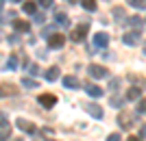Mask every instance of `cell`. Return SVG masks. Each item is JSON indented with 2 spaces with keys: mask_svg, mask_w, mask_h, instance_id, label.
Masks as SVG:
<instances>
[{
  "mask_svg": "<svg viewBox=\"0 0 146 141\" xmlns=\"http://www.w3.org/2000/svg\"><path fill=\"white\" fill-rule=\"evenodd\" d=\"M29 74H33V76H39L42 72H39V68H37L35 63H31V65H29Z\"/></svg>",
  "mask_w": 146,
  "mask_h": 141,
  "instance_id": "cell-27",
  "label": "cell"
},
{
  "mask_svg": "<svg viewBox=\"0 0 146 141\" xmlns=\"http://www.w3.org/2000/svg\"><path fill=\"white\" fill-rule=\"evenodd\" d=\"M107 141H122V139H120V135H116V132H113V135L107 137Z\"/></svg>",
  "mask_w": 146,
  "mask_h": 141,
  "instance_id": "cell-33",
  "label": "cell"
},
{
  "mask_svg": "<svg viewBox=\"0 0 146 141\" xmlns=\"http://www.w3.org/2000/svg\"><path fill=\"white\" fill-rule=\"evenodd\" d=\"M122 41L127 43V46H137V43H140V33H137V31H133V33H124Z\"/></svg>",
  "mask_w": 146,
  "mask_h": 141,
  "instance_id": "cell-7",
  "label": "cell"
},
{
  "mask_svg": "<svg viewBox=\"0 0 146 141\" xmlns=\"http://www.w3.org/2000/svg\"><path fill=\"white\" fill-rule=\"evenodd\" d=\"M129 5H133L137 7V9H146V0H127Z\"/></svg>",
  "mask_w": 146,
  "mask_h": 141,
  "instance_id": "cell-23",
  "label": "cell"
},
{
  "mask_svg": "<svg viewBox=\"0 0 146 141\" xmlns=\"http://www.w3.org/2000/svg\"><path fill=\"white\" fill-rule=\"evenodd\" d=\"M15 124H18V128H20V130H24V132H35V126H33L29 119H24V117H20Z\"/></svg>",
  "mask_w": 146,
  "mask_h": 141,
  "instance_id": "cell-11",
  "label": "cell"
},
{
  "mask_svg": "<svg viewBox=\"0 0 146 141\" xmlns=\"http://www.w3.org/2000/svg\"><path fill=\"white\" fill-rule=\"evenodd\" d=\"M22 85H24L26 89H37V80H33V78H29V76H24V78H22Z\"/></svg>",
  "mask_w": 146,
  "mask_h": 141,
  "instance_id": "cell-19",
  "label": "cell"
},
{
  "mask_svg": "<svg viewBox=\"0 0 146 141\" xmlns=\"http://www.w3.org/2000/svg\"><path fill=\"white\" fill-rule=\"evenodd\" d=\"M87 31H90V26H87V22H85V24H81V26H76V28H74L70 39H72V41H76V43L83 41V39H85V35H87Z\"/></svg>",
  "mask_w": 146,
  "mask_h": 141,
  "instance_id": "cell-3",
  "label": "cell"
},
{
  "mask_svg": "<svg viewBox=\"0 0 146 141\" xmlns=\"http://www.w3.org/2000/svg\"><path fill=\"white\" fill-rule=\"evenodd\" d=\"M111 104H116V106H120V104H122V100H120V98H116V96H113V98H111Z\"/></svg>",
  "mask_w": 146,
  "mask_h": 141,
  "instance_id": "cell-34",
  "label": "cell"
},
{
  "mask_svg": "<svg viewBox=\"0 0 146 141\" xmlns=\"http://www.w3.org/2000/svg\"><path fill=\"white\" fill-rule=\"evenodd\" d=\"M63 85L68 87V89H79V78L76 76H63Z\"/></svg>",
  "mask_w": 146,
  "mask_h": 141,
  "instance_id": "cell-14",
  "label": "cell"
},
{
  "mask_svg": "<svg viewBox=\"0 0 146 141\" xmlns=\"http://www.w3.org/2000/svg\"><path fill=\"white\" fill-rule=\"evenodd\" d=\"M129 24H133L135 28H140V26H142V18H137V15H133V18H129Z\"/></svg>",
  "mask_w": 146,
  "mask_h": 141,
  "instance_id": "cell-25",
  "label": "cell"
},
{
  "mask_svg": "<svg viewBox=\"0 0 146 141\" xmlns=\"http://www.w3.org/2000/svg\"><path fill=\"white\" fill-rule=\"evenodd\" d=\"M9 18H11V20H15V13H13V11H9V13L0 11V22H7V20H9Z\"/></svg>",
  "mask_w": 146,
  "mask_h": 141,
  "instance_id": "cell-22",
  "label": "cell"
},
{
  "mask_svg": "<svg viewBox=\"0 0 146 141\" xmlns=\"http://www.w3.org/2000/svg\"><path fill=\"white\" fill-rule=\"evenodd\" d=\"M142 137H144V139H146V124H144V126H142Z\"/></svg>",
  "mask_w": 146,
  "mask_h": 141,
  "instance_id": "cell-36",
  "label": "cell"
},
{
  "mask_svg": "<svg viewBox=\"0 0 146 141\" xmlns=\"http://www.w3.org/2000/svg\"><path fill=\"white\" fill-rule=\"evenodd\" d=\"M118 124H120V128L129 130V128H131V126L135 124V115H131L129 111H122L120 115H118Z\"/></svg>",
  "mask_w": 146,
  "mask_h": 141,
  "instance_id": "cell-1",
  "label": "cell"
},
{
  "mask_svg": "<svg viewBox=\"0 0 146 141\" xmlns=\"http://www.w3.org/2000/svg\"><path fill=\"white\" fill-rule=\"evenodd\" d=\"M109 43V35L107 33H96L94 35V48H107Z\"/></svg>",
  "mask_w": 146,
  "mask_h": 141,
  "instance_id": "cell-5",
  "label": "cell"
},
{
  "mask_svg": "<svg viewBox=\"0 0 146 141\" xmlns=\"http://www.w3.org/2000/svg\"><path fill=\"white\" fill-rule=\"evenodd\" d=\"M37 5L44 7V9H48V7H52V0H37Z\"/></svg>",
  "mask_w": 146,
  "mask_h": 141,
  "instance_id": "cell-30",
  "label": "cell"
},
{
  "mask_svg": "<svg viewBox=\"0 0 146 141\" xmlns=\"http://www.w3.org/2000/svg\"><path fill=\"white\" fill-rule=\"evenodd\" d=\"M13 141H24V139H13Z\"/></svg>",
  "mask_w": 146,
  "mask_h": 141,
  "instance_id": "cell-38",
  "label": "cell"
},
{
  "mask_svg": "<svg viewBox=\"0 0 146 141\" xmlns=\"http://www.w3.org/2000/svg\"><path fill=\"white\" fill-rule=\"evenodd\" d=\"M13 28L18 33H29L31 31V24L26 22V20H13Z\"/></svg>",
  "mask_w": 146,
  "mask_h": 141,
  "instance_id": "cell-10",
  "label": "cell"
},
{
  "mask_svg": "<svg viewBox=\"0 0 146 141\" xmlns=\"http://www.w3.org/2000/svg\"><path fill=\"white\" fill-rule=\"evenodd\" d=\"M55 20H57V24L63 26V28H68L70 26V20H68V15L63 11H55Z\"/></svg>",
  "mask_w": 146,
  "mask_h": 141,
  "instance_id": "cell-13",
  "label": "cell"
},
{
  "mask_svg": "<svg viewBox=\"0 0 146 141\" xmlns=\"http://www.w3.org/2000/svg\"><path fill=\"white\" fill-rule=\"evenodd\" d=\"M22 11H24V13H29V15H35V13H37L35 2H24V5H22Z\"/></svg>",
  "mask_w": 146,
  "mask_h": 141,
  "instance_id": "cell-17",
  "label": "cell"
},
{
  "mask_svg": "<svg viewBox=\"0 0 146 141\" xmlns=\"http://www.w3.org/2000/svg\"><path fill=\"white\" fill-rule=\"evenodd\" d=\"M118 85H120V80H118V78H111V80H109V89H111V91H116Z\"/></svg>",
  "mask_w": 146,
  "mask_h": 141,
  "instance_id": "cell-29",
  "label": "cell"
},
{
  "mask_svg": "<svg viewBox=\"0 0 146 141\" xmlns=\"http://www.w3.org/2000/svg\"><path fill=\"white\" fill-rule=\"evenodd\" d=\"M33 18H35V22H37V24H44V20H46V15H44V13H35Z\"/></svg>",
  "mask_w": 146,
  "mask_h": 141,
  "instance_id": "cell-31",
  "label": "cell"
},
{
  "mask_svg": "<svg viewBox=\"0 0 146 141\" xmlns=\"http://www.w3.org/2000/svg\"><path fill=\"white\" fill-rule=\"evenodd\" d=\"M142 96V87H131L127 91V100H140Z\"/></svg>",
  "mask_w": 146,
  "mask_h": 141,
  "instance_id": "cell-15",
  "label": "cell"
},
{
  "mask_svg": "<svg viewBox=\"0 0 146 141\" xmlns=\"http://www.w3.org/2000/svg\"><path fill=\"white\" fill-rule=\"evenodd\" d=\"M15 93H18L15 85H11V83H9V85H7V83L0 85V96H15Z\"/></svg>",
  "mask_w": 146,
  "mask_h": 141,
  "instance_id": "cell-12",
  "label": "cell"
},
{
  "mask_svg": "<svg viewBox=\"0 0 146 141\" xmlns=\"http://www.w3.org/2000/svg\"><path fill=\"white\" fill-rule=\"evenodd\" d=\"M5 126H9V119H7V115L0 111V128H5Z\"/></svg>",
  "mask_w": 146,
  "mask_h": 141,
  "instance_id": "cell-28",
  "label": "cell"
},
{
  "mask_svg": "<svg viewBox=\"0 0 146 141\" xmlns=\"http://www.w3.org/2000/svg\"><path fill=\"white\" fill-rule=\"evenodd\" d=\"M87 72H90V76H92V78H96V80L107 78V70H105L103 65H96V63H92L90 68H87Z\"/></svg>",
  "mask_w": 146,
  "mask_h": 141,
  "instance_id": "cell-2",
  "label": "cell"
},
{
  "mask_svg": "<svg viewBox=\"0 0 146 141\" xmlns=\"http://www.w3.org/2000/svg\"><path fill=\"white\" fill-rule=\"evenodd\" d=\"M81 7L85 11H96V0H81Z\"/></svg>",
  "mask_w": 146,
  "mask_h": 141,
  "instance_id": "cell-18",
  "label": "cell"
},
{
  "mask_svg": "<svg viewBox=\"0 0 146 141\" xmlns=\"http://www.w3.org/2000/svg\"><path fill=\"white\" fill-rule=\"evenodd\" d=\"M85 91L90 93L92 98H96V100L103 98V89H100L98 85H94V83H87V85H85Z\"/></svg>",
  "mask_w": 146,
  "mask_h": 141,
  "instance_id": "cell-8",
  "label": "cell"
},
{
  "mask_svg": "<svg viewBox=\"0 0 146 141\" xmlns=\"http://www.w3.org/2000/svg\"><path fill=\"white\" fill-rule=\"evenodd\" d=\"M70 2H72V0H70Z\"/></svg>",
  "mask_w": 146,
  "mask_h": 141,
  "instance_id": "cell-39",
  "label": "cell"
},
{
  "mask_svg": "<svg viewBox=\"0 0 146 141\" xmlns=\"http://www.w3.org/2000/svg\"><path fill=\"white\" fill-rule=\"evenodd\" d=\"M57 78H59V68H48L46 70V80L52 83V80H57Z\"/></svg>",
  "mask_w": 146,
  "mask_h": 141,
  "instance_id": "cell-16",
  "label": "cell"
},
{
  "mask_svg": "<svg viewBox=\"0 0 146 141\" xmlns=\"http://www.w3.org/2000/svg\"><path fill=\"white\" fill-rule=\"evenodd\" d=\"M44 35H48V37H50V35H55V28H52V26H46V28L42 31V37H44Z\"/></svg>",
  "mask_w": 146,
  "mask_h": 141,
  "instance_id": "cell-32",
  "label": "cell"
},
{
  "mask_svg": "<svg viewBox=\"0 0 146 141\" xmlns=\"http://www.w3.org/2000/svg\"><path fill=\"white\" fill-rule=\"evenodd\" d=\"M39 104H42L44 109H52V106L57 104V96H52V93H42V96H39Z\"/></svg>",
  "mask_w": 146,
  "mask_h": 141,
  "instance_id": "cell-4",
  "label": "cell"
},
{
  "mask_svg": "<svg viewBox=\"0 0 146 141\" xmlns=\"http://www.w3.org/2000/svg\"><path fill=\"white\" fill-rule=\"evenodd\" d=\"M7 68H9V70H15V68H18V56H15V54L9 56V61H7Z\"/></svg>",
  "mask_w": 146,
  "mask_h": 141,
  "instance_id": "cell-21",
  "label": "cell"
},
{
  "mask_svg": "<svg viewBox=\"0 0 146 141\" xmlns=\"http://www.w3.org/2000/svg\"><path fill=\"white\" fill-rule=\"evenodd\" d=\"M113 18H118L116 22H122V18H124V9H120V7H116V9H113Z\"/></svg>",
  "mask_w": 146,
  "mask_h": 141,
  "instance_id": "cell-24",
  "label": "cell"
},
{
  "mask_svg": "<svg viewBox=\"0 0 146 141\" xmlns=\"http://www.w3.org/2000/svg\"><path fill=\"white\" fill-rule=\"evenodd\" d=\"M144 54H146V43H144Z\"/></svg>",
  "mask_w": 146,
  "mask_h": 141,
  "instance_id": "cell-37",
  "label": "cell"
},
{
  "mask_svg": "<svg viewBox=\"0 0 146 141\" xmlns=\"http://www.w3.org/2000/svg\"><path fill=\"white\" fill-rule=\"evenodd\" d=\"M127 141H142V139H140V137H129Z\"/></svg>",
  "mask_w": 146,
  "mask_h": 141,
  "instance_id": "cell-35",
  "label": "cell"
},
{
  "mask_svg": "<svg viewBox=\"0 0 146 141\" xmlns=\"http://www.w3.org/2000/svg\"><path fill=\"white\" fill-rule=\"evenodd\" d=\"M137 113H146V98H140V102H137Z\"/></svg>",
  "mask_w": 146,
  "mask_h": 141,
  "instance_id": "cell-26",
  "label": "cell"
},
{
  "mask_svg": "<svg viewBox=\"0 0 146 141\" xmlns=\"http://www.w3.org/2000/svg\"><path fill=\"white\" fill-rule=\"evenodd\" d=\"M63 43H66V37L59 35V33H55V35L48 37V46L50 48H63Z\"/></svg>",
  "mask_w": 146,
  "mask_h": 141,
  "instance_id": "cell-6",
  "label": "cell"
},
{
  "mask_svg": "<svg viewBox=\"0 0 146 141\" xmlns=\"http://www.w3.org/2000/svg\"><path fill=\"white\" fill-rule=\"evenodd\" d=\"M83 106H85V111L90 113L92 117H96V119H100V117H103V109H100L98 104H92V102H90V104H83Z\"/></svg>",
  "mask_w": 146,
  "mask_h": 141,
  "instance_id": "cell-9",
  "label": "cell"
},
{
  "mask_svg": "<svg viewBox=\"0 0 146 141\" xmlns=\"http://www.w3.org/2000/svg\"><path fill=\"white\" fill-rule=\"evenodd\" d=\"M11 137V126H5V128H0V141H7Z\"/></svg>",
  "mask_w": 146,
  "mask_h": 141,
  "instance_id": "cell-20",
  "label": "cell"
}]
</instances>
